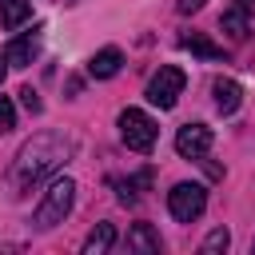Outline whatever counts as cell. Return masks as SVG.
Returning a JSON list of instances; mask_svg holds the SVG:
<instances>
[{"label": "cell", "instance_id": "cell-1", "mask_svg": "<svg viewBox=\"0 0 255 255\" xmlns=\"http://www.w3.org/2000/svg\"><path fill=\"white\" fill-rule=\"evenodd\" d=\"M72 151H76V139L64 135V131H40V135H32V139L16 151V159H12L8 175H4L8 195H12V199H24L36 183H44L52 171H60Z\"/></svg>", "mask_w": 255, "mask_h": 255}, {"label": "cell", "instance_id": "cell-2", "mask_svg": "<svg viewBox=\"0 0 255 255\" xmlns=\"http://www.w3.org/2000/svg\"><path fill=\"white\" fill-rule=\"evenodd\" d=\"M72 203H76V183L64 175V179H52L48 183V191H44V199L36 203V227L40 231H48V227H56V223H64L68 219V211H72Z\"/></svg>", "mask_w": 255, "mask_h": 255}, {"label": "cell", "instance_id": "cell-3", "mask_svg": "<svg viewBox=\"0 0 255 255\" xmlns=\"http://www.w3.org/2000/svg\"><path fill=\"white\" fill-rule=\"evenodd\" d=\"M120 139L131 147V151H151L155 147V120L139 108H124L120 112Z\"/></svg>", "mask_w": 255, "mask_h": 255}, {"label": "cell", "instance_id": "cell-4", "mask_svg": "<svg viewBox=\"0 0 255 255\" xmlns=\"http://www.w3.org/2000/svg\"><path fill=\"white\" fill-rule=\"evenodd\" d=\"M183 84H187L183 68H175V64H163V68L151 76V84H147V100H151L159 112H167V108H175V100L183 96Z\"/></svg>", "mask_w": 255, "mask_h": 255}, {"label": "cell", "instance_id": "cell-5", "mask_svg": "<svg viewBox=\"0 0 255 255\" xmlns=\"http://www.w3.org/2000/svg\"><path fill=\"white\" fill-rule=\"evenodd\" d=\"M203 207H207L203 183H175V187L167 191V211H171L179 223H195V219L203 215Z\"/></svg>", "mask_w": 255, "mask_h": 255}, {"label": "cell", "instance_id": "cell-6", "mask_svg": "<svg viewBox=\"0 0 255 255\" xmlns=\"http://www.w3.org/2000/svg\"><path fill=\"white\" fill-rule=\"evenodd\" d=\"M211 128L207 124H183L179 131H175V151L183 155V159H203L207 151H211Z\"/></svg>", "mask_w": 255, "mask_h": 255}, {"label": "cell", "instance_id": "cell-7", "mask_svg": "<svg viewBox=\"0 0 255 255\" xmlns=\"http://www.w3.org/2000/svg\"><path fill=\"white\" fill-rule=\"evenodd\" d=\"M179 48L191 52V56H199V60H223V44L207 40L203 32H183L179 36Z\"/></svg>", "mask_w": 255, "mask_h": 255}, {"label": "cell", "instance_id": "cell-8", "mask_svg": "<svg viewBox=\"0 0 255 255\" xmlns=\"http://www.w3.org/2000/svg\"><path fill=\"white\" fill-rule=\"evenodd\" d=\"M120 64H124L120 48H100V52L88 60V76H92V80H112V76L120 72Z\"/></svg>", "mask_w": 255, "mask_h": 255}, {"label": "cell", "instance_id": "cell-9", "mask_svg": "<svg viewBox=\"0 0 255 255\" xmlns=\"http://www.w3.org/2000/svg\"><path fill=\"white\" fill-rule=\"evenodd\" d=\"M211 96H215V108H219L223 116H231V112H235V108L243 104V88H239L235 80H215Z\"/></svg>", "mask_w": 255, "mask_h": 255}, {"label": "cell", "instance_id": "cell-10", "mask_svg": "<svg viewBox=\"0 0 255 255\" xmlns=\"http://www.w3.org/2000/svg\"><path fill=\"white\" fill-rule=\"evenodd\" d=\"M128 251H135V255H159V235L147 223H135L128 231Z\"/></svg>", "mask_w": 255, "mask_h": 255}, {"label": "cell", "instance_id": "cell-11", "mask_svg": "<svg viewBox=\"0 0 255 255\" xmlns=\"http://www.w3.org/2000/svg\"><path fill=\"white\" fill-rule=\"evenodd\" d=\"M36 52H40V40H36V36H20V40H12V44H8L4 60H8V64H16V68H28V64L36 60Z\"/></svg>", "mask_w": 255, "mask_h": 255}, {"label": "cell", "instance_id": "cell-12", "mask_svg": "<svg viewBox=\"0 0 255 255\" xmlns=\"http://www.w3.org/2000/svg\"><path fill=\"white\" fill-rule=\"evenodd\" d=\"M32 16V0H0V28H20Z\"/></svg>", "mask_w": 255, "mask_h": 255}, {"label": "cell", "instance_id": "cell-13", "mask_svg": "<svg viewBox=\"0 0 255 255\" xmlns=\"http://www.w3.org/2000/svg\"><path fill=\"white\" fill-rule=\"evenodd\" d=\"M219 28H223L231 40H247V32H251V28H247V8H239V4L227 8V12L219 16Z\"/></svg>", "mask_w": 255, "mask_h": 255}, {"label": "cell", "instance_id": "cell-14", "mask_svg": "<svg viewBox=\"0 0 255 255\" xmlns=\"http://www.w3.org/2000/svg\"><path fill=\"white\" fill-rule=\"evenodd\" d=\"M112 243H116V227L112 223H96V231H88V239H84V255H104Z\"/></svg>", "mask_w": 255, "mask_h": 255}, {"label": "cell", "instance_id": "cell-15", "mask_svg": "<svg viewBox=\"0 0 255 255\" xmlns=\"http://www.w3.org/2000/svg\"><path fill=\"white\" fill-rule=\"evenodd\" d=\"M227 247H231V231H227V227H215V231L203 239L199 255H219V251H227Z\"/></svg>", "mask_w": 255, "mask_h": 255}, {"label": "cell", "instance_id": "cell-16", "mask_svg": "<svg viewBox=\"0 0 255 255\" xmlns=\"http://www.w3.org/2000/svg\"><path fill=\"white\" fill-rule=\"evenodd\" d=\"M16 128V108L8 96H0V131H12Z\"/></svg>", "mask_w": 255, "mask_h": 255}, {"label": "cell", "instance_id": "cell-17", "mask_svg": "<svg viewBox=\"0 0 255 255\" xmlns=\"http://www.w3.org/2000/svg\"><path fill=\"white\" fill-rule=\"evenodd\" d=\"M20 104H24L28 112H40V96H36L32 88H20Z\"/></svg>", "mask_w": 255, "mask_h": 255}, {"label": "cell", "instance_id": "cell-18", "mask_svg": "<svg viewBox=\"0 0 255 255\" xmlns=\"http://www.w3.org/2000/svg\"><path fill=\"white\" fill-rule=\"evenodd\" d=\"M175 8L187 16V12H199V8H203V0H175Z\"/></svg>", "mask_w": 255, "mask_h": 255}, {"label": "cell", "instance_id": "cell-19", "mask_svg": "<svg viewBox=\"0 0 255 255\" xmlns=\"http://www.w3.org/2000/svg\"><path fill=\"white\" fill-rule=\"evenodd\" d=\"M235 4H239V8H255V0H235Z\"/></svg>", "mask_w": 255, "mask_h": 255}, {"label": "cell", "instance_id": "cell-20", "mask_svg": "<svg viewBox=\"0 0 255 255\" xmlns=\"http://www.w3.org/2000/svg\"><path fill=\"white\" fill-rule=\"evenodd\" d=\"M0 84H4V56H0Z\"/></svg>", "mask_w": 255, "mask_h": 255}, {"label": "cell", "instance_id": "cell-21", "mask_svg": "<svg viewBox=\"0 0 255 255\" xmlns=\"http://www.w3.org/2000/svg\"><path fill=\"white\" fill-rule=\"evenodd\" d=\"M251 251H255V243H251Z\"/></svg>", "mask_w": 255, "mask_h": 255}]
</instances>
